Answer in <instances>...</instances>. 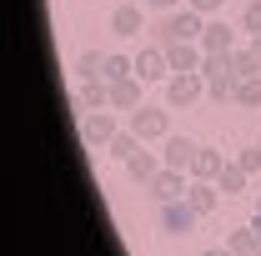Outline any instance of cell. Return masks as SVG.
<instances>
[{
  "instance_id": "cell-23",
  "label": "cell",
  "mask_w": 261,
  "mask_h": 256,
  "mask_svg": "<svg viewBox=\"0 0 261 256\" xmlns=\"http://www.w3.org/2000/svg\"><path fill=\"white\" fill-rule=\"evenodd\" d=\"M136 75V56H106V81H130Z\"/></svg>"
},
{
  "instance_id": "cell-10",
  "label": "cell",
  "mask_w": 261,
  "mask_h": 256,
  "mask_svg": "<svg viewBox=\"0 0 261 256\" xmlns=\"http://www.w3.org/2000/svg\"><path fill=\"white\" fill-rule=\"evenodd\" d=\"M70 106L86 116V111H111V81H81V91L70 96Z\"/></svg>"
},
{
  "instance_id": "cell-9",
  "label": "cell",
  "mask_w": 261,
  "mask_h": 256,
  "mask_svg": "<svg viewBox=\"0 0 261 256\" xmlns=\"http://www.w3.org/2000/svg\"><path fill=\"white\" fill-rule=\"evenodd\" d=\"M196 221H201V216L191 211V201H186V196L161 206V231H171V236H186V231H196Z\"/></svg>"
},
{
  "instance_id": "cell-2",
  "label": "cell",
  "mask_w": 261,
  "mask_h": 256,
  "mask_svg": "<svg viewBox=\"0 0 261 256\" xmlns=\"http://www.w3.org/2000/svg\"><path fill=\"white\" fill-rule=\"evenodd\" d=\"M201 75H206V96H211V100H236V86H241V75L231 70V50H226V56H206Z\"/></svg>"
},
{
  "instance_id": "cell-24",
  "label": "cell",
  "mask_w": 261,
  "mask_h": 256,
  "mask_svg": "<svg viewBox=\"0 0 261 256\" xmlns=\"http://www.w3.org/2000/svg\"><path fill=\"white\" fill-rule=\"evenodd\" d=\"M236 106L261 111V75H251V81H241V86H236Z\"/></svg>"
},
{
  "instance_id": "cell-8",
  "label": "cell",
  "mask_w": 261,
  "mask_h": 256,
  "mask_svg": "<svg viewBox=\"0 0 261 256\" xmlns=\"http://www.w3.org/2000/svg\"><path fill=\"white\" fill-rule=\"evenodd\" d=\"M196 151H201V146H196V141H186V136H176V131H171V136L161 141V161L171 166V171H186V176H191Z\"/></svg>"
},
{
  "instance_id": "cell-6",
  "label": "cell",
  "mask_w": 261,
  "mask_h": 256,
  "mask_svg": "<svg viewBox=\"0 0 261 256\" xmlns=\"http://www.w3.org/2000/svg\"><path fill=\"white\" fill-rule=\"evenodd\" d=\"M166 61H171V75H191L206 65V50H201V40H176V45H166Z\"/></svg>"
},
{
  "instance_id": "cell-7",
  "label": "cell",
  "mask_w": 261,
  "mask_h": 256,
  "mask_svg": "<svg viewBox=\"0 0 261 256\" xmlns=\"http://www.w3.org/2000/svg\"><path fill=\"white\" fill-rule=\"evenodd\" d=\"M136 75H141L146 86H156V81H171V61H166V45H146V50H136Z\"/></svg>"
},
{
  "instance_id": "cell-28",
  "label": "cell",
  "mask_w": 261,
  "mask_h": 256,
  "mask_svg": "<svg viewBox=\"0 0 261 256\" xmlns=\"http://www.w3.org/2000/svg\"><path fill=\"white\" fill-rule=\"evenodd\" d=\"M176 5H181V0H146V10H161V15H166V10H176Z\"/></svg>"
},
{
  "instance_id": "cell-13",
  "label": "cell",
  "mask_w": 261,
  "mask_h": 256,
  "mask_svg": "<svg viewBox=\"0 0 261 256\" xmlns=\"http://www.w3.org/2000/svg\"><path fill=\"white\" fill-rule=\"evenodd\" d=\"M136 106H146V81H141V75L116 81V86H111V111H136Z\"/></svg>"
},
{
  "instance_id": "cell-32",
  "label": "cell",
  "mask_w": 261,
  "mask_h": 256,
  "mask_svg": "<svg viewBox=\"0 0 261 256\" xmlns=\"http://www.w3.org/2000/svg\"><path fill=\"white\" fill-rule=\"evenodd\" d=\"M256 211H261V196H256Z\"/></svg>"
},
{
  "instance_id": "cell-12",
  "label": "cell",
  "mask_w": 261,
  "mask_h": 256,
  "mask_svg": "<svg viewBox=\"0 0 261 256\" xmlns=\"http://www.w3.org/2000/svg\"><path fill=\"white\" fill-rule=\"evenodd\" d=\"M111 31H116V35H141V31H151V25H146V10H141V5H130V0H121V5L111 10Z\"/></svg>"
},
{
  "instance_id": "cell-29",
  "label": "cell",
  "mask_w": 261,
  "mask_h": 256,
  "mask_svg": "<svg viewBox=\"0 0 261 256\" xmlns=\"http://www.w3.org/2000/svg\"><path fill=\"white\" fill-rule=\"evenodd\" d=\"M201 256H236V251H231V246H206Z\"/></svg>"
},
{
  "instance_id": "cell-3",
  "label": "cell",
  "mask_w": 261,
  "mask_h": 256,
  "mask_svg": "<svg viewBox=\"0 0 261 256\" xmlns=\"http://www.w3.org/2000/svg\"><path fill=\"white\" fill-rule=\"evenodd\" d=\"M130 131H136L146 146H151V141H166V136H171V111H166V106H136V111H130Z\"/></svg>"
},
{
  "instance_id": "cell-25",
  "label": "cell",
  "mask_w": 261,
  "mask_h": 256,
  "mask_svg": "<svg viewBox=\"0 0 261 256\" xmlns=\"http://www.w3.org/2000/svg\"><path fill=\"white\" fill-rule=\"evenodd\" d=\"M241 31L256 40L261 35V0H246V10H241Z\"/></svg>"
},
{
  "instance_id": "cell-14",
  "label": "cell",
  "mask_w": 261,
  "mask_h": 256,
  "mask_svg": "<svg viewBox=\"0 0 261 256\" xmlns=\"http://www.w3.org/2000/svg\"><path fill=\"white\" fill-rule=\"evenodd\" d=\"M161 166H166V161L156 156V151H151V146H141V151H136V156L126 161V171H130V181H141V186H151V181H156V176H161Z\"/></svg>"
},
{
  "instance_id": "cell-22",
  "label": "cell",
  "mask_w": 261,
  "mask_h": 256,
  "mask_svg": "<svg viewBox=\"0 0 261 256\" xmlns=\"http://www.w3.org/2000/svg\"><path fill=\"white\" fill-rule=\"evenodd\" d=\"M231 70H236L241 81L261 75V61H256V50H251V45H236V50H231Z\"/></svg>"
},
{
  "instance_id": "cell-20",
  "label": "cell",
  "mask_w": 261,
  "mask_h": 256,
  "mask_svg": "<svg viewBox=\"0 0 261 256\" xmlns=\"http://www.w3.org/2000/svg\"><path fill=\"white\" fill-rule=\"evenodd\" d=\"M75 81H106V56L100 50H81L75 56Z\"/></svg>"
},
{
  "instance_id": "cell-30",
  "label": "cell",
  "mask_w": 261,
  "mask_h": 256,
  "mask_svg": "<svg viewBox=\"0 0 261 256\" xmlns=\"http://www.w3.org/2000/svg\"><path fill=\"white\" fill-rule=\"evenodd\" d=\"M251 50H256V61H261V35H256V40H251Z\"/></svg>"
},
{
  "instance_id": "cell-17",
  "label": "cell",
  "mask_w": 261,
  "mask_h": 256,
  "mask_svg": "<svg viewBox=\"0 0 261 256\" xmlns=\"http://www.w3.org/2000/svg\"><path fill=\"white\" fill-rule=\"evenodd\" d=\"M221 166H226L221 151H206V146H201L196 161H191V181H216V176H221Z\"/></svg>"
},
{
  "instance_id": "cell-33",
  "label": "cell",
  "mask_w": 261,
  "mask_h": 256,
  "mask_svg": "<svg viewBox=\"0 0 261 256\" xmlns=\"http://www.w3.org/2000/svg\"><path fill=\"white\" fill-rule=\"evenodd\" d=\"M256 256H261V246H256Z\"/></svg>"
},
{
  "instance_id": "cell-31",
  "label": "cell",
  "mask_w": 261,
  "mask_h": 256,
  "mask_svg": "<svg viewBox=\"0 0 261 256\" xmlns=\"http://www.w3.org/2000/svg\"><path fill=\"white\" fill-rule=\"evenodd\" d=\"M251 226H256V236H261V211H256V216H251Z\"/></svg>"
},
{
  "instance_id": "cell-16",
  "label": "cell",
  "mask_w": 261,
  "mask_h": 256,
  "mask_svg": "<svg viewBox=\"0 0 261 256\" xmlns=\"http://www.w3.org/2000/svg\"><path fill=\"white\" fill-rule=\"evenodd\" d=\"M186 201H191L196 216H211V211L221 206V191H216V181H191V186H186Z\"/></svg>"
},
{
  "instance_id": "cell-4",
  "label": "cell",
  "mask_w": 261,
  "mask_h": 256,
  "mask_svg": "<svg viewBox=\"0 0 261 256\" xmlns=\"http://www.w3.org/2000/svg\"><path fill=\"white\" fill-rule=\"evenodd\" d=\"M116 131H121V126H116L111 111H86V116H81V141H86L91 151H106Z\"/></svg>"
},
{
  "instance_id": "cell-19",
  "label": "cell",
  "mask_w": 261,
  "mask_h": 256,
  "mask_svg": "<svg viewBox=\"0 0 261 256\" xmlns=\"http://www.w3.org/2000/svg\"><path fill=\"white\" fill-rule=\"evenodd\" d=\"M246 181H251V176H246L236 161H226L221 176H216V191H221V196H241V191H246Z\"/></svg>"
},
{
  "instance_id": "cell-11",
  "label": "cell",
  "mask_w": 261,
  "mask_h": 256,
  "mask_svg": "<svg viewBox=\"0 0 261 256\" xmlns=\"http://www.w3.org/2000/svg\"><path fill=\"white\" fill-rule=\"evenodd\" d=\"M186 186H191V176H186V171H171V166H161V176H156L146 191H151V196L166 206V201H181V196H186Z\"/></svg>"
},
{
  "instance_id": "cell-18",
  "label": "cell",
  "mask_w": 261,
  "mask_h": 256,
  "mask_svg": "<svg viewBox=\"0 0 261 256\" xmlns=\"http://www.w3.org/2000/svg\"><path fill=\"white\" fill-rule=\"evenodd\" d=\"M141 146H146V141H141V136H136V131H116V136H111V146H106V156H116V161H130L136 156V151H141Z\"/></svg>"
},
{
  "instance_id": "cell-21",
  "label": "cell",
  "mask_w": 261,
  "mask_h": 256,
  "mask_svg": "<svg viewBox=\"0 0 261 256\" xmlns=\"http://www.w3.org/2000/svg\"><path fill=\"white\" fill-rule=\"evenodd\" d=\"M226 246L236 256H256V246H261V236H256V226H236V231H231L226 236Z\"/></svg>"
},
{
  "instance_id": "cell-15",
  "label": "cell",
  "mask_w": 261,
  "mask_h": 256,
  "mask_svg": "<svg viewBox=\"0 0 261 256\" xmlns=\"http://www.w3.org/2000/svg\"><path fill=\"white\" fill-rule=\"evenodd\" d=\"M201 50H206V56H226V50H236V31H226L221 20H206V31H201Z\"/></svg>"
},
{
  "instance_id": "cell-26",
  "label": "cell",
  "mask_w": 261,
  "mask_h": 256,
  "mask_svg": "<svg viewBox=\"0 0 261 256\" xmlns=\"http://www.w3.org/2000/svg\"><path fill=\"white\" fill-rule=\"evenodd\" d=\"M236 166H241L246 176H261V146H241V151H236Z\"/></svg>"
},
{
  "instance_id": "cell-5",
  "label": "cell",
  "mask_w": 261,
  "mask_h": 256,
  "mask_svg": "<svg viewBox=\"0 0 261 256\" xmlns=\"http://www.w3.org/2000/svg\"><path fill=\"white\" fill-rule=\"evenodd\" d=\"M201 96H206V75H201V70L166 81V106H176V111H181V106H196Z\"/></svg>"
},
{
  "instance_id": "cell-27",
  "label": "cell",
  "mask_w": 261,
  "mask_h": 256,
  "mask_svg": "<svg viewBox=\"0 0 261 256\" xmlns=\"http://www.w3.org/2000/svg\"><path fill=\"white\" fill-rule=\"evenodd\" d=\"M186 5H191V10H201V15H216L226 0H186Z\"/></svg>"
},
{
  "instance_id": "cell-1",
  "label": "cell",
  "mask_w": 261,
  "mask_h": 256,
  "mask_svg": "<svg viewBox=\"0 0 261 256\" xmlns=\"http://www.w3.org/2000/svg\"><path fill=\"white\" fill-rule=\"evenodd\" d=\"M206 31V15L191 10V5H176V10H166L161 20L151 25V45H176V40H201Z\"/></svg>"
}]
</instances>
